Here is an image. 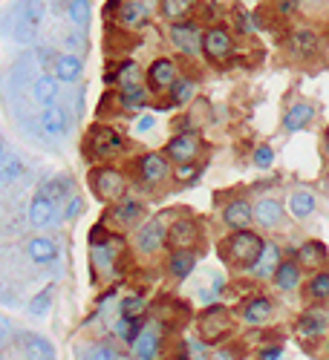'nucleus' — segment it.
Segmentation results:
<instances>
[{
	"label": "nucleus",
	"instance_id": "obj_1",
	"mask_svg": "<svg viewBox=\"0 0 329 360\" xmlns=\"http://www.w3.org/2000/svg\"><path fill=\"white\" fill-rule=\"evenodd\" d=\"M44 0H15L6 12L4 29H6V38L18 41V44H32L41 32V23H44Z\"/></svg>",
	"mask_w": 329,
	"mask_h": 360
},
{
	"label": "nucleus",
	"instance_id": "obj_23",
	"mask_svg": "<svg viewBox=\"0 0 329 360\" xmlns=\"http://www.w3.org/2000/svg\"><path fill=\"white\" fill-rule=\"evenodd\" d=\"M26 257L32 259L35 265H52L58 259V245H55V239L49 236H32L26 243Z\"/></svg>",
	"mask_w": 329,
	"mask_h": 360
},
{
	"label": "nucleus",
	"instance_id": "obj_35",
	"mask_svg": "<svg viewBox=\"0 0 329 360\" xmlns=\"http://www.w3.org/2000/svg\"><path fill=\"white\" fill-rule=\"evenodd\" d=\"M41 193H46L52 202H67V199H73L75 193H73V182L67 176H55V179H49V182H44L41 185Z\"/></svg>",
	"mask_w": 329,
	"mask_h": 360
},
{
	"label": "nucleus",
	"instance_id": "obj_51",
	"mask_svg": "<svg viewBox=\"0 0 329 360\" xmlns=\"http://www.w3.org/2000/svg\"><path fill=\"white\" fill-rule=\"evenodd\" d=\"M78 211H81V199H78V196H73V199H70V207L64 211V219H73Z\"/></svg>",
	"mask_w": 329,
	"mask_h": 360
},
{
	"label": "nucleus",
	"instance_id": "obj_7",
	"mask_svg": "<svg viewBox=\"0 0 329 360\" xmlns=\"http://www.w3.org/2000/svg\"><path fill=\"white\" fill-rule=\"evenodd\" d=\"M168 38H170V44H173L179 52H185V55H199L205 32H199V26H197L194 20H179V23H170Z\"/></svg>",
	"mask_w": 329,
	"mask_h": 360
},
{
	"label": "nucleus",
	"instance_id": "obj_6",
	"mask_svg": "<svg viewBox=\"0 0 329 360\" xmlns=\"http://www.w3.org/2000/svg\"><path fill=\"white\" fill-rule=\"evenodd\" d=\"M26 217H29V225L38 228V231L52 228V225H58V219H64V214L58 211V202H52V199H49L46 193H41V191L32 196V202H29Z\"/></svg>",
	"mask_w": 329,
	"mask_h": 360
},
{
	"label": "nucleus",
	"instance_id": "obj_34",
	"mask_svg": "<svg viewBox=\"0 0 329 360\" xmlns=\"http://www.w3.org/2000/svg\"><path fill=\"white\" fill-rule=\"evenodd\" d=\"M0 173H4V185H15L18 179L23 176V165L18 159V153L6 144L4 147V159H0Z\"/></svg>",
	"mask_w": 329,
	"mask_h": 360
},
{
	"label": "nucleus",
	"instance_id": "obj_20",
	"mask_svg": "<svg viewBox=\"0 0 329 360\" xmlns=\"http://www.w3.org/2000/svg\"><path fill=\"white\" fill-rule=\"evenodd\" d=\"M118 239L116 243H110V236L104 239V243H96L93 245V265H96V271L101 277H113L116 274V257H118Z\"/></svg>",
	"mask_w": 329,
	"mask_h": 360
},
{
	"label": "nucleus",
	"instance_id": "obj_13",
	"mask_svg": "<svg viewBox=\"0 0 329 360\" xmlns=\"http://www.w3.org/2000/svg\"><path fill=\"white\" fill-rule=\"evenodd\" d=\"M136 167H139V179H142L144 185H162L165 179L170 176L168 159L162 153H144Z\"/></svg>",
	"mask_w": 329,
	"mask_h": 360
},
{
	"label": "nucleus",
	"instance_id": "obj_21",
	"mask_svg": "<svg viewBox=\"0 0 329 360\" xmlns=\"http://www.w3.org/2000/svg\"><path fill=\"white\" fill-rule=\"evenodd\" d=\"M176 64L170 61V58H156V61L151 64V70H147V86L151 89H170V84L176 81Z\"/></svg>",
	"mask_w": 329,
	"mask_h": 360
},
{
	"label": "nucleus",
	"instance_id": "obj_18",
	"mask_svg": "<svg viewBox=\"0 0 329 360\" xmlns=\"http://www.w3.org/2000/svg\"><path fill=\"white\" fill-rule=\"evenodd\" d=\"M252 219H254V207L249 205V199H231L223 211V222L231 231H249Z\"/></svg>",
	"mask_w": 329,
	"mask_h": 360
},
{
	"label": "nucleus",
	"instance_id": "obj_11",
	"mask_svg": "<svg viewBox=\"0 0 329 360\" xmlns=\"http://www.w3.org/2000/svg\"><path fill=\"white\" fill-rule=\"evenodd\" d=\"M168 228H170V225H165V217H156L154 222L142 225V231H139V236H136V248H139L142 254L159 251L162 245H168Z\"/></svg>",
	"mask_w": 329,
	"mask_h": 360
},
{
	"label": "nucleus",
	"instance_id": "obj_15",
	"mask_svg": "<svg viewBox=\"0 0 329 360\" xmlns=\"http://www.w3.org/2000/svg\"><path fill=\"white\" fill-rule=\"evenodd\" d=\"M41 130L49 139H64L67 130H70V112H67V107H61V104L46 107L41 112Z\"/></svg>",
	"mask_w": 329,
	"mask_h": 360
},
{
	"label": "nucleus",
	"instance_id": "obj_9",
	"mask_svg": "<svg viewBox=\"0 0 329 360\" xmlns=\"http://www.w3.org/2000/svg\"><path fill=\"white\" fill-rule=\"evenodd\" d=\"M165 153H168L170 162H176V167H179V165H194L197 156H199V141H197L194 133H176V136L168 141Z\"/></svg>",
	"mask_w": 329,
	"mask_h": 360
},
{
	"label": "nucleus",
	"instance_id": "obj_10",
	"mask_svg": "<svg viewBox=\"0 0 329 360\" xmlns=\"http://www.w3.org/2000/svg\"><path fill=\"white\" fill-rule=\"evenodd\" d=\"M168 245L173 251H194L199 245V225L194 219H176L168 228Z\"/></svg>",
	"mask_w": 329,
	"mask_h": 360
},
{
	"label": "nucleus",
	"instance_id": "obj_25",
	"mask_svg": "<svg viewBox=\"0 0 329 360\" xmlns=\"http://www.w3.org/2000/svg\"><path fill=\"white\" fill-rule=\"evenodd\" d=\"M315 118V107L312 104H306V101H297V104H292L289 110H286V115H283V130L286 133H297V130H304L309 122Z\"/></svg>",
	"mask_w": 329,
	"mask_h": 360
},
{
	"label": "nucleus",
	"instance_id": "obj_45",
	"mask_svg": "<svg viewBox=\"0 0 329 360\" xmlns=\"http://www.w3.org/2000/svg\"><path fill=\"white\" fill-rule=\"evenodd\" d=\"M144 311V300L139 297V294H133V297H125L122 300V317H139Z\"/></svg>",
	"mask_w": 329,
	"mask_h": 360
},
{
	"label": "nucleus",
	"instance_id": "obj_39",
	"mask_svg": "<svg viewBox=\"0 0 329 360\" xmlns=\"http://www.w3.org/2000/svg\"><path fill=\"white\" fill-rule=\"evenodd\" d=\"M113 81L118 84V89H122V93L142 86V84H139V67H136V61H125V64H122V70L116 72V78H113Z\"/></svg>",
	"mask_w": 329,
	"mask_h": 360
},
{
	"label": "nucleus",
	"instance_id": "obj_22",
	"mask_svg": "<svg viewBox=\"0 0 329 360\" xmlns=\"http://www.w3.org/2000/svg\"><path fill=\"white\" fill-rule=\"evenodd\" d=\"M283 205L278 202V199H260L257 205H254V222L260 225V228H280L283 225Z\"/></svg>",
	"mask_w": 329,
	"mask_h": 360
},
{
	"label": "nucleus",
	"instance_id": "obj_53",
	"mask_svg": "<svg viewBox=\"0 0 329 360\" xmlns=\"http://www.w3.org/2000/svg\"><path fill=\"white\" fill-rule=\"evenodd\" d=\"M151 127H154V118H151V115H144L142 122H139V127H136V130H139V133H147Z\"/></svg>",
	"mask_w": 329,
	"mask_h": 360
},
{
	"label": "nucleus",
	"instance_id": "obj_19",
	"mask_svg": "<svg viewBox=\"0 0 329 360\" xmlns=\"http://www.w3.org/2000/svg\"><path fill=\"white\" fill-rule=\"evenodd\" d=\"M280 248H278V243H266L263 245V251H260V257H257V262L249 268V271L257 277V280H268V277H275L278 274V268H280Z\"/></svg>",
	"mask_w": 329,
	"mask_h": 360
},
{
	"label": "nucleus",
	"instance_id": "obj_50",
	"mask_svg": "<svg viewBox=\"0 0 329 360\" xmlns=\"http://www.w3.org/2000/svg\"><path fill=\"white\" fill-rule=\"evenodd\" d=\"M283 357V349L280 346H272V349H263L260 352V360H280Z\"/></svg>",
	"mask_w": 329,
	"mask_h": 360
},
{
	"label": "nucleus",
	"instance_id": "obj_36",
	"mask_svg": "<svg viewBox=\"0 0 329 360\" xmlns=\"http://www.w3.org/2000/svg\"><path fill=\"white\" fill-rule=\"evenodd\" d=\"M194 4H197V0H159V12H162L165 20L179 23V20H182L194 9Z\"/></svg>",
	"mask_w": 329,
	"mask_h": 360
},
{
	"label": "nucleus",
	"instance_id": "obj_28",
	"mask_svg": "<svg viewBox=\"0 0 329 360\" xmlns=\"http://www.w3.org/2000/svg\"><path fill=\"white\" fill-rule=\"evenodd\" d=\"M20 352L29 357V360H55V349L46 338H38V335H23L20 338Z\"/></svg>",
	"mask_w": 329,
	"mask_h": 360
},
{
	"label": "nucleus",
	"instance_id": "obj_24",
	"mask_svg": "<svg viewBox=\"0 0 329 360\" xmlns=\"http://www.w3.org/2000/svg\"><path fill=\"white\" fill-rule=\"evenodd\" d=\"M55 98H58V78L49 75V72H41V75L32 81V101L46 110V107L55 104Z\"/></svg>",
	"mask_w": 329,
	"mask_h": 360
},
{
	"label": "nucleus",
	"instance_id": "obj_42",
	"mask_svg": "<svg viewBox=\"0 0 329 360\" xmlns=\"http://www.w3.org/2000/svg\"><path fill=\"white\" fill-rule=\"evenodd\" d=\"M118 104H122L125 110H144L147 107V89L144 86H136V89H128V93L118 96Z\"/></svg>",
	"mask_w": 329,
	"mask_h": 360
},
{
	"label": "nucleus",
	"instance_id": "obj_12",
	"mask_svg": "<svg viewBox=\"0 0 329 360\" xmlns=\"http://www.w3.org/2000/svg\"><path fill=\"white\" fill-rule=\"evenodd\" d=\"M116 20L122 23V29H128V32H136V29L147 26V20H151V6L142 4V0H122Z\"/></svg>",
	"mask_w": 329,
	"mask_h": 360
},
{
	"label": "nucleus",
	"instance_id": "obj_33",
	"mask_svg": "<svg viewBox=\"0 0 329 360\" xmlns=\"http://www.w3.org/2000/svg\"><path fill=\"white\" fill-rule=\"evenodd\" d=\"M289 214L294 219H306L315 214V196L309 191H292L289 196Z\"/></svg>",
	"mask_w": 329,
	"mask_h": 360
},
{
	"label": "nucleus",
	"instance_id": "obj_47",
	"mask_svg": "<svg viewBox=\"0 0 329 360\" xmlns=\"http://www.w3.org/2000/svg\"><path fill=\"white\" fill-rule=\"evenodd\" d=\"M208 360H240V349H234V346L214 349L211 354H208Z\"/></svg>",
	"mask_w": 329,
	"mask_h": 360
},
{
	"label": "nucleus",
	"instance_id": "obj_49",
	"mask_svg": "<svg viewBox=\"0 0 329 360\" xmlns=\"http://www.w3.org/2000/svg\"><path fill=\"white\" fill-rule=\"evenodd\" d=\"M294 9H297V0H278V12H280L283 18H289Z\"/></svg>",
	"mask_w": 329,
	"mask_h": 360
},
{
	"label": "nucleus",
	"instance_id": "obj_5",
	"mask_svg": "<svg viewBox=\"0 0 329 360\" xmlns=\"http://www.w3.org/2000/svg\"><path fill=\"white\" fill-rule=\"evenodd\" d=\"M122 150H125V139L118 136V130L96 127L89 133V156L93 159H116L122 156Z\"/></svg>",
	"mask_w": 329,
	"mask_h": 360
},
{
	"label": "nucleus",
	"instance_id": "obj_31",
	"mask_svg": "<svg viewBox=\"0 0 329 360\" xmlns=\"http://www.w3.org/2000/svg\"><path fill=\"white\" fill-rule=\"evenodd\" d=\"M297 262H301V268H321L326 262V245L318 243V239H309L297 251Z\"/></svg>",
	"mask_w": 329,
	"mask_h": 360
},
{
	"label": "nucleus",
	"instance_id": "obj_2",
	"mask_svg": "<svg viewBox=\"0 0 329 360\" xmlns=\"http://www.w3.org/2000/svg\"><path fill=\"white\" fill-rule=\"evenodd\" d=\"M263 239L254 233V231H234L228 239L220 243V257L231 265H254L260 251H263Z\"/></svg>",
	"mask_w": 329,
	"mask_h": 360
},
{
	"label": "nucleus",
	"instance_id": "obj_41",
	"mask_svg": "<svg viewBox=\"0 0 329 360\" xmlns=\"http://www.w3.org/2000/svg\"><path fill=\"white\" fill-rule=\"evenodd\" d=\"M49 309H52V288L38 291L32 300H29V306H26L29 317H46V314H49Z\"/></svg>",
	"mask_w": 329,
	"mask_h": 360
},
{
	"label": "nucleus",
	"instance_id": "obj_29",
	"mask_svg": "<svg viewBox=\"0 0 329 360\" xmlns=\"http://www.w3.org/2000/svg\"><path fill=\"white\" fill-rule=\"evenodd\" d=\"M197 265V254L194 251H173L170 259H168V274L173 280H185Z\"/></svg>",
	"mask_w": 329,
	"mask_h": 360
},
{
	"label": "nucleus",
	"instance_id": "obj_46",
	"mask_svg": "<svg viewBox=\"0 0 329 360\" xmlns=\"http://www.w3.org/2000/svg\"><path fill=\"white\" fill-rule=\"evenodd\" d=\"M87 360H118V354L107 343H96L87 349Z\"/></svg>",
	"mask_w": 329,
	"mask_h": 360
},
{
	"label": "nucleus",
	"instance_id": "obj_37",
	"mask_svg": "<svg viewBox=\"0 0 329 360\" xmlns=\"http://www.w3.org/2000/svg\"><path fill=\"white\" fill-rule=\"evenodd\" d=\"M194 78H176L173 84H170V89H168V101L173 104V107H182V104H188L191 101V96H194Z\"/></svg>",
	"mask_w": 329,
	"mask_h": 360
},
{
	"label": "nucleus",
	"instance_id": "obj_38",
	"mask_svg": "<svg viewBox=\"0 0 329 360\" xmlns=\"http://www.w3.org/2000/svg\"><path fill=\"white\" fill-rule=\"evenodd\" d=\"M89 0H70V6H67V15H70V23L78 29V32H87V26H89Z\"/></svg>",
	"mask_w": 329,
	"mask_h": 360
},
{
	"label": "nucleus",
	"instance_id": "obj_14",
	"mask_svg": "<svg viewBox=\"0 0 329 360\" xmlns=\"http://www.w3.org/2000/svg\"><path fill=\"white\" fill-rule=\"evenodd\" d=\"M133 352H136L139 360H156L159 352H162V326L159 323L144 326L136 346H133Z\"/></svg>",
	"mask_w": 329,
	"mask_h": 360
},
{
	"label": "nucleus",
	"instance_id": "obj_3",
	"mask_svg": "<svg viewBox=\"0 0 329 360\" xmlns=\"http://www.w3.org/2000/svg\"><path fill=\"white\" fill-rule=\"evenodd\" d=\"M89 185H93V193L101 199V202H122L125 199V191H128V179L122 170L116 167H96L93 170V179H89Z\"/></svg>",
	"mask_w": 329,
	"mask_h": 360
},
{
	"label": "nucleus",
	"instance_id": "obj_54",
	"mask_svg": "<svg viewBox=\"0 0 329 360\" xmlns=\"http://www.w3.org/2000/svg\"><path fill=\"white\" fill-rule=\"evenodd\" d=\"M326 159H329V133H326Z\"/></svg>",
	"mask_w": 329,
	"mask_h": 360
},
{
	"label": "nucleus",
	"instance_id": "obj_30",
	"mask_svg": "<svg viewBox=\"0 0 329 360\" xmlns=\"http://www.w3.org/2000/svg\"><path fill=\"white\" fill-rule=\"evenodd\" d=\"M292 52L301 55V58H309L318 52V32L315 29H294L292 32Z\"/></svg>",
	"mask_w": 329,
	"mask_h": 360
},
{
	"label": "nucleus",
	"instance_id": "obj_48",
	"mask_svg": "<svg viewBox=\"0 0 329 360\" xmlns=\"http://www.w3.org/2000/svg\"><path fill=\"white\" fill-rule=\"evenodd\" d=\"M176 176L182 179V182H191V179L197 176V167H194V165H179V167H176Z\"/></svg>",
	"mask_w": 329,
	"mask_h": 360
},
{
	"label": "nucleus",
	"instance_id": "obj_8",
	"mask_svg": "<svg viewBox=\"0 0 329 360\" xmlns=\"http://www.w3.org/2000/svg\"><path fill=\"white\" fill-rule=\"evenodd\" d=\"M234 49V38L225 26H211V29H205V38H202V55L208 58V61H225V58L231 55Z\"/></svg>",
	"mask_w": 329,
	"mask_h": 360
},
{
	"label": "nucleus",
	"instance_id": "obj_40",
	"mask_svg": "<svg viewBox=\"0 0 329 360\" xmlns=\"http://www.w3.org/2000/svg\"><path fill=\"white\" fill-rule=\"evenodd\" d=\"M142 320L139 317H122V320H118L116 323V332H118V338H122L128 346H136V340H139V335H142Z\"/></svg>",
	"mask_w": 329,
	"mask_h": 360
},
{
	"label": "nucleus",
	"instance_id": "obj_32",
	"mask_svg": "<svg viewBox=\"0 0 329 360\" xmlns=\"http://www.w3.org/2000/svg\"><path fill=\"white\" fill-rule=\"evenodd\" d=\"M301 271H304V268H301V262H280V268H278V274H275V283H278V288L280 291H294L297 285H301Z\"/></svg>",
	"mask_w": 329,
	"mask_h": 360
},
{
	"label": "nucleus",
	"instance_id": "obj_52",
	"mask_svg": "<svg viewBox=\"0 0 329 360\" xmlns=\"http://www.w3.org/2000/svg\"><path fill=\"white\" fill-rule=\"evenodd\" d=\"M67 46H73V49H87V41H81V35H70V38H67Z\"/></svg>",
	"mask_w": 329,
	"mask_h": 360
},
{
	"label": "nucleus",
	"instance_id": "obj_4",
	"mask_svg": "<svg viewBox=\"0 0 329 360\" xmlns=\"http://www.w3.org/2000/svg\"><path fill=\"white\" fill-rule=\"evenodd\" d=\"M197 328H199V338L202 343H217L228 328H231V314L228 309L223 306H211V309H205L197 320Z\"/></svg>",
	"mask_w": 329,
	"mask_h": 360
},
{
	"label": "nucleus",
	"instance_id": "obj_27",
	"mask_svg": "<svg viewBox=\"0 0 329 360\" xmlns=\"http://www.w3.org/2000/svg\"><path fill=\"white\" fill-rule=\"evenodd\" d=\"M326 326H329V317L326 311L321 309H309L301 314V320H297V332H301L304 338H321L326 332Z\"/></svg>",
	"mask_w": 329,
	"mask_h": 360
},
{
	"label": "nucleus",
	"instance_id": "obj_26",
	"mask_svg": "<svg viewBox=\"0 0 329 360\" xmlns=\"http://www.w3.org/2000/svg\"><path fill=\"white\" fill-rule=\"evenodd\" d=\"M272 311H275V306L268 303L266 297H252V300H246V303H243L240 317L249 326H260V323H266L268 317H272Z\"/></svg>",
	"mask_w": 329,
	"mask_h": 360
},
{
	"label": "nucleus",
	"instance_id": "obj_16",
	"mask_svg": "<svg viewBox=\"0 0 329 360\" xmlns=\"http://www.w3.org/2000/svg\"><path fill=\"white\" fill-rule=\"evenodd\" d=\"M142 214H144L142 202H136V199H122V202H116V205L110 207L104 219H110V225H116V228H130V225H136V222L142 219Z\"/></svg>",
	"mask_w": 329,
	"mask_h": 360
},
{
	"label": "nucleus",
	"instance_id": "obj_43",
	"mask_svg": "<svg viewBox=\"0 0 329 360\" xmlns=\"http://www.w3.org/2000/svg\"><path fill=\"white\" fill-rule=\"evenodd\" d=\"M306 294L312 300H329V271H318L309 285H306Z\"/></svg>",
	"mask_w": 329,
	"mask_h": 360
},
{
	"label": "nucleus",
	"instance_id": "obj_44",
	"mask_svg": "<svg viewBox=\"0 0 329 360\" xmlns=\"http://www.w3.org/2000/svg\"><path fill=\"white\" fill-rule=\"evenodd\" d=\"M252 162L260 167V170H268L275 165V150L268 147V144H260L257 150H254V156H252Z\"/></svg>",
	"mask_w": 329,
	"mask_h": 360
},
{
	"label": "nucleus",
	"instance_id": "obj_17",
	"mask_svg": "<svg viewBox=\"0 0 329 360\" xmlns=\"http://www.w3.org/2000/svg\"><path fill=\"white\" fill-rule=\"evenodd\" d=\"M52 75L61 84H75L84 75V61L75 52H61V55H55V61H52Z\"/></svg>",
	"mask_w": 329,
	"mask_h": 360
}]
</instances>
